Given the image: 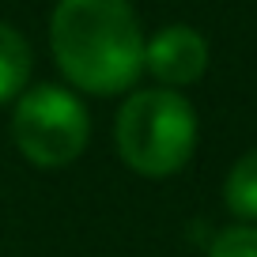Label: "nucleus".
<instances>
[{
	"instance_id": "f03ea898",
	"label": "nucleus",
	"mask_w": 257,
	"mask_h": 257,
	"mask_svg": "<svg viewBox=\"0 0 257 257\" xmlns=\"http://www.w3.org/2000/svg\"><path fill=\"white\" fill-rule=\"evenodd\" d=\"M113 140L128 170L144 178H170L193 159L197 113L189 98L167 87L133 91L117 110Z\"/></svg>"
},
{
	"instance_id": "7ed1b4c3",
	"label": "nucleus",
	"mask_w": 257,
	"mask_h": 257,
	"mask_svg": "<svg viewBox=\"0 0 257 257\" xmlns=\"http://www.w3.org/2000/svg\"><path fill=\"white\" fill-rule=\"evenodd\" d=\"M91 137L87 106L68 87L38 83L23 91L12 113V140L34 167H68L83 155Z\"/></svg>"
},
{
	"instance_id": "39448f33",
	"label": "nucleus",
	"mask_w": 257,
	"mask_h": 257,
	"mask_svg": "<svg viewBox=\"0 0 257 257\" xmlns=\"http://www.w3.org/2000/svg\"><path fill=\"white\" fill-rule=\"evenodd\" d=\"M27 76H31V46L16 27L0 19V102L23 95Z\"/></svg>"
},
{
	"instance_id": "0eeeda50",
	"label": "nucleus",
	"mask_w": 257,
	"mask_h": 257,
	"mask_svg": "<svg viewBox=\"0 0 257 257\" xmlns=\"http://www.w3.org/2000/svg\"><path fill=\"white\" fill-rule=\"evenodd\" d=\"M208 257H257V227H227L212 242Z\"/></svg>"
},
{
	"instance_id": "20e7f679",
	"label": "nucleus",
	"mask_w": 257,
	"mask_h": 257,
	"mask_svg": "<svg viewBox=\"0 0 257 257\" xmlns=\"http://www.w3.org/2000/svg\"><path fill=\"white\" fill-rule=\"evenodd\" d=\"M144 72H152L167 91L197 83L208 72V42H204V34L185 23H174V27H163L152 38H144Z\"/></svg>"
},
{
	"instance_id": "423d86ee",
	"label": "nucleus",
	"mask_w": 257,
	"mask_h": 257,
	"mask_svg": "<svg viewBox=\"0 0 257 257\" xmlns=\"http://www.w3.org/2000/svg\"><path fill=\"white\" fill-rule=\"evenodd\" d=\"M223 201L238 219H246V227L257 223V148L231 167L223 182Z\"/></svg>"
},
{
	"instance_id": "f257e3e1",
	"label": "nucleus",
	"mask_w": 257,
	"mask_h": 257,
	"mask_svg": "<svg viewBox=\"0 0 257 257\" xmlns=\"http://www.w3.org/2000/svg\"><path fill=\"white\" fill-rule=\"evenodd\" d=\"M49 49L72 87L121 95L144 72V31L128 0H57Z\"/></svg>"
}]
</instances>
